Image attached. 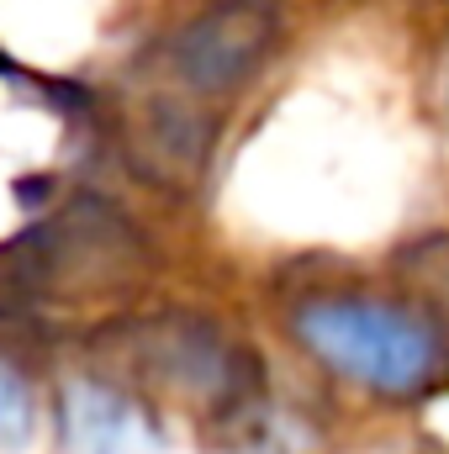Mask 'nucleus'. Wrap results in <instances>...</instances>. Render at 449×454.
Wrapping results in <instances>:
<instances>
[{"label": "nucleus", "mask_w": 449, "mask_h": 454, "mask_svg": "<svg viewBox=\"0 0 449 454\" xmlns=\"http://www.w3.org/2000/svg\"><path fill=\"white\" fill-rule=\"evenodd\" d=\"M291 333L302 348L338 370L343 380L375 391V396H418L434 386L445 348L439 333L391 301H365V296H307L291 312Z\"/></svg>", "instance_id": "obj_1"}, {"label": "nucleus", "mask_w": 449, "mask_h": 454, "mask_svg": "<svg viewBox=\"0 0 449 454\" xmlns=\"http://www.w3.org/2000/svg\"><path fill=\"white\" fill-rule=\"evenodd\" d=\"M275 37H280V16L264 0H223L196 21H185L169 37L164 59L175 80L191 85L196 96H227L264 69Z\"/></svg>", "instance_id": "obj_2"}, {"label": "nucleus", "mask_w": 449, "mask_h": 454, "mask_svg": "<svg viewBox=\"0 0 449 454\" xmlns=\"http://www.w3.org/2000/svg\"><path fill=\"white\" fill-rule=\"evenodd\" d=\"M143 364L196 402H248L259 391V359L196 312H164L143 328Z\"/></svg>", "instance_id": "obj_3"}, {"label": "nucleus", "mask_w": 449, "mask_h": 454, "mask_svg": "<svg viewBox=\"0 0 449 454\" xmlns=\"http://www.w3.org/2000/svg\"><path fill=\"white\" fill-rule=\"evenodd\" d=\"M212 143H217V116L196 101H175V96H159L148 116H143V164L164 180H196L212 159Z\"/></svg>", "instance_id": "obj_4"}, {"label": "nucleus", "mask_w": 449, "mask_h": 454, "mask_svg": "<svg viewBox=\"0 0 449 454\" xmlns=\"http://www.w3.org/2000/svg\"><path fill=\"white\" fill-rule=\"evenodd\" d=\"M64 428H69L75 450H85V454H127L138 444V412L116 391L91 386V380L69 386V396H64Z\"/></svg>", "instance_id": "obj_5"}, {"label": "nucleus", "mask_w": 449, "mask_h": 454, "mask_svg": "<svg viewBox=\"0 0 449 454\" xmlns=\"http://www.w3.org/2000/svg\"><path fill=\"white\" fill-rule=\"evenodd\" d=\"M27 434H32V391L0 359V444H21Z\"/></svg>", "instance_id": "obj_6"}, {"label": "nucleus", "mask_w": 449, "mask_h": 454, "mask_svg": "<svg viewBox=\"0 0 449 454\" xmlns=\"http://www.w3.org/2000/svg\"><path fill=\"white\" fill-rule=\"evenodd\" d=\"M402 264H413V270H407L413 280H434V286H445V291H449V238H445V232L418 238V243L402 254Z\"/></svg>", "instance_id": "obj_7"}, {"label": "nucleus", "mask_w": 449, "mask_h": 454, "mask_svg": "<svg viewBox=\"0 0 449 454\" xmlns=\"http://www.w3.org/2000/svg\"><path fill=\"white\" fill-rule=\"evenodd\" d=\"M16 196H21V201H27V207H37V201H43V196H48V180H27V185H21V191H16Z\"/></svg>", "instance_id": "obj_8"}]
</instances>
